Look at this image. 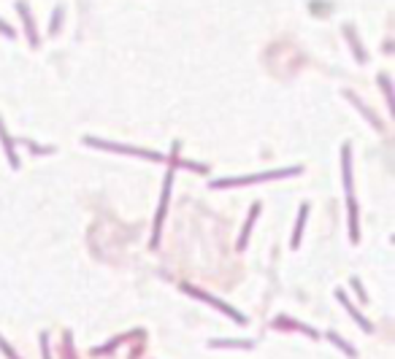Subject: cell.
<instances>
[{
    "instance_id": "1",
    "label": "cell",
    "mask_w": 395,
    "mask_h": 359,
    "mask_svg": "<svg viewBox=\"0 0 395 359\" xmlns=\"http://www.w3.org/2000/svg\"><path fill=\"white\" fill-rule=\"evenodd\" d=\"M187 292H192V295H195V297H201V300H206V302H211V305H214V308H220V310H222V314H228L230 319H236V321H241V324H244V316L238 314V310H233L230 305H225V302H220V300H214V297H209V295H206V292H198V289H190V286H187Z\"/></svg>"
},
{
    "instance_id": "2",
    "label": "cell",
    "mask_w": 395,
    "mask_h": 359,
    "mask_svg": "<svg viewBox=\"0 0 395 359\" xmlns=\"http://www.w3.org/2000/svg\"><path fill=\"white\" fill-rule=\"evenodd\" d=\"M338 300H341V302H344V305H346V310H349V314H352V316L357 319V324H360V327L365 329V332H368V329H371V324H368V319H365V316H360V314H357V310L352 308V302H346V297L341 295V292H338Z\"/></svg>"
},
{
    "instance_id": "3",
    "label": "cell",
    "mask_w": 395,
    "mask_h": 359,
    "mask_svg": "<svg viewBox=\"0 0 395 359\" xmlns=\"http://www.w3.org/2000/svg\"><path fill=\"white\" fill-rule=\"evenodd\" d=\"M211 346H241V348H247L252 343H249V340H214Z\"/></svg>"
},
{
    "instance_id": "4",
    "label": "cell",
    "mask_w": 395,
    "mask_h": 359,
    "mask_svg": "<svg viewBox=\"0 0 395 359\" xmlns=\"http://www.w3.org/2000/svg\"><path fill=\"white\" fill-rule=\"evenodd\" d=\"M331 340H333V343H338V346H341V348H344V351H346V354H352V356H355V351H352V346H346V343H344V340H341V338H338V335H331Z\"/></svg>"
}]
</instances>
